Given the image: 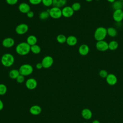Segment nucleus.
<instances>
[{
	"instance_id": "b1692460",
	"label": "nucleus",
	"mask_w": 123,
	"mask_h": 123,
	"mask_svg": "<svg viewBox=\"0 0 123 123\" xmlns=\"http://www.w3.org/2000/svg\"><path fill=\"white\" fill-rule=\"evenodd\" d=\"M118 43L115 40H112L108 43L109 49L111 50H115L118 48Z\"/></svg>"
},
{
	"instance_id": "e433bc0d",
	"label": "nucleus",
	"mask_w": 123,
	"mask_h": 123,
	"mask_svg": "<svg viewBox=\"0 0 123 123\" xmlns=\"http://www.w3.org/2000/svg\"><path fill=\"white\" fill-rule=\"evenodd\" d=\"M3 107H4L3 103L2 101L0 99V111H1V110L3 109Z\"/></svg>"
},
{
	"instance_id": "72a5a7b5",
	"label": "nucleus",
	"mask_w": 123,
	"mask_h": 123,
	"mask_svg": "<svg viewBox=\"0 0 123 123\" xmlns=\"http://www.w3.org/2000/svg\"><path fill=\"white\" fill-rule=\"evenodd\" d=\"M5 0L6 3L10 5H13L16 4L18 1V0Z\"/></svg>"
},
{
	"instance_id": "dca6fc26",
	"label": "nucleus",
	"mask_w": 123,
	"mask_h": 123,
	"mask_svg": "<svg viewBox=\"0 0 123 123\" xmlns=\"http://www.w3.org/2000/svg\"><path fill=\"white\" fill-rule=\"evenodd\" d=\"M82 117L86 120H89L92 117V112L88 108H84L81 111Z\"/></svg>"
},
{
	"instance_id": "cd10ccee",
	"label": "nucleus",
	"mask_w": 123,
	"mask_h": 123,
	"mask_svg": "<svg viewBox=\"0 0 123 123\" xmlns=\"http://www.w3.org/2000/svg\"><path fill=\"white\" fill-rule=\"evenodd\" d=\"M71 7L72 8L74 12H76V11H78L81 9V5L79 2H75L72 5Z\"/></svg>"
},
{
	"instance_id": "6e6552de",
	"label": "nucleus",
	"mask_w": 123,
	"mask_h": 123,
	"mask_svg": "<svg viewBox=\"0 0 123 123\" xmlns=\"http://www.w3.org/2000/svg\"><path fill=\"white\" fill-rule=\"evenodd\" d=\"M96 49L100 51H105L109 49L108 43L104 40L98 41L96 43Z\"/></svg>"
},
{
	"instance_id": "4be33fe9",
	"label": "nucleus",
	"mask_w": 123,
	"mask_h": 123,
	"mask_svg": "<svg viewBox=\"0 0 123 123\" xmlns=\"http://www.w3.org/2000/svg\"><path fill=\"white\" fill-rule=\"evenodd\" d=\"M107 35L111 37H115L117 35V30L113 27H109L107 28Z\"/></svg>"
},
{
	"instance_id": "f704fd0d",
	"label": "nucleus",
	"mask_w": 123,
	"mask_h": 123,
	"mask_svg": "<svg viewBox=\"0 0 123 123\" xmlns=\"http://www.w3.org/2000/svg\"><path fill=\"white\" fill-rule=\"evenodd\" d=\"M26 16L28 18H32L34 17V13L33 12L30 11L29 12H28L27 13H26Z\"/></svg>"
},
{
	"instance_id": "423d86ee",
	"label": "nucleus",
	"mask_w": 123,
	"mask_h": 123,
	"mask_svg": "<svg viewBox=\"0 0 123 123\" xmlns=\"http://www.w3.org/2000/svg\"><path fill=\"white\" fill-rule=\"evenodd\" d=\"M53 59L50 56H46L44 57L41 61V63L43 66V68L48 69L50 68L53 63Z\"/></svg>"
},
{
	"instance_id": "bb28decb",
	"label": "nucleus",
	"mask_w": 123,
	"mask_h": 123,
	"mask_svg": "<svg viewBox=\"0 0 123 123\" xmlns=\"http://www.w3.org/2000/svg\"><path fill=\"white\" fill-rule=\"evenodd\" d=\"M49 17H50L49 14V12L47 11H43V12H41L39 15V18L42 20H46Z\"/></svg>"
},
{
	"instance_id": "58836bf2",
	"label": "nucleus",
	"mask_w": 123,
	"mask_h": 123,
	"mask_svg": "<svg viewBox=\"0 0 123 123\" xmlns=\"http://www.w3.org/2000/svg\"><path fill=\"white\" fill-rule=\"evenodd\" d=\"M108 2L110 3H113L114 1H115L116 0H107Z\"/></svg>"
},
{
	"instance_id": "39448f33",
	"label": "nucleus",
	"mask_w": 123,
	"mask_h": 123,
	"mask_svg": "<svg viewBox=\"0 0 123 123\" xmlns=\"http://www.w3.org/2000/svg\"><path fill=\"white\" fill-rule=\"evenodd\" d=\"M49 12L50 17L55 19H59L62 16V10L60 8L56 7L53 6L51 8L49 9Z\"/></svg>"
},
{
	"instance_id": "f8f14e48",
	"label": "nucleus",
	"mask_w": 123,
	"mask_h": 123,
	"mask_svg": "<svg viewBox=\"0 0 123 123\" xmlns=\"http://www.w3.org/2000/svg\"><path fill=\"white\" fill-rule=\"evenodd\" d=\"M15 43L14 40L12 37L5 38L2 41V45L6 48H10L12 47Z\"/></svg>"
},
{
	"instance_id": "7ed1b4c3",
	"label": "nucleus",
	"mask_w": 123,
	"mask_h": 123,
	"mask_svg": "<svg viewBox=\"0 0 123 123\" xmlns=\"http://www.w3.org/2000/svg\"><path fill=\"white\" fill-rule=\"evenodd\" d=\"M107 35V28L103 26H100L95 30L94 34V37L95 39L98 41L104 40Z\"/></svg>"
},
{
	"instance_id": "4c0bfd02",
	"label": "nucleus",
	"mask_w": 123,
	"mask_h": 123,
	"mask_svg": "<svg viewBox=\"0 0 123 123\" xmlns=\"http://www.w3.org/2000/svg\"><path fill=\"white\" fill-rule=\"evenodd\" d=\"M92 123H100V122L98 121V120H94Z\"/></svg>"
},
{
	"instance_id": "ddd939ff",
	"label": "nucleus",
	"mask_w": 123,
	"mask_h": 123,
	"mask_svg": "<svg viewBox=\"0 0 123 123\" xmlns=\"http://www.w3.org/2000/svg\"><path fill=\"white\" fill-rule=\"evenodd\" d=\"M106 81L108 84L110 86H114L117 82L116 76L113 74H109L106 78Z\"/></svg>"
},
{
	"instance_id": "2eb2a0df",
	"label": "nucleus",
	"mask_w": 123,
	"mask_h": 123,
	"mask_svg": "<svg viewBox=\"0 0 123 123\" xmlns=\"http://www.w3.org/2000/svg\"><path fill=\"white\" fill-rule=\"evenodd\" d=\"M30 7L28 4L25 2L20 3L18 6L19 11L22 13H27L30 10Z\"/></svg>"
},
{
	"instance_id": "c9c22d12",
	"label": "nucleus",
	"mask_w": 123,
	"mask_h": 123,
	"mask_svg": "<svg viewBox=\"0 0 123 123\" xmlns=\"http://www.w3.org/2000/svg\"><path fill=\"white\" fill-rule=\"evenodd\" d=\"M36 67L37 69L39 70V69H41L43 68V66L42 65L41 62H38L37 63V64L36 65Z\"/></svg>"
},
{
	"instance_id": "6ab92c4d",
	"label": "nucleus",
	"mask_w": 123,
	"mask_h": 123,
	"mask_svg": "<svg viewBox=\"0 0 123 123\" xmlns=\"http://www.w3.org/2000/svg\"><path fill=\"white\" fill-rule=\"evenodd\" d=\"M67 3V0H53L52 5L54 7L61 8L64 7Z\"/></svg>"
},
{
	"instance_id": "2f4dec72",
	"label": "nucleus",
	"mask_w": 123,
	"mask_h": 123,
	"mask_svg": "<svg viewBox=\"0 0 123 123\" xmlns=\"http://www.w3.org/2000/svg\"><path fill=\"white\" fill-rule=\"evenodd\" d=\"M16 81L18 83H22L24 82L25 81V76L23 75L20 74L16 79Z\"/></svg>"
},
{
	"instance_id": "f3484780",
	"label": "nucleus",
	"mask_w": 123,
	"mask_h": 123,
	"mask_svg": "<svg viewBox=\"0 0 123 123\" xmlns=\"http://www.w3.org/2000/svg\"><path fill=\"white\" fill-rule=\"evenodd\" d=\"M29 111L30 113L34 115H37L41 113L42 109L40 106L37 105L31 106L29 109Z\"/></svg>"
},
{
	"instance_id": "473e14b6",
	"label": "nucleus",
	"mask_w": 123,
	"mask_h": 123,
	"mask_svg": "<svg viewBox=\"0 0 123 123\" xmlns=\"http://www.w3.org/2000/svg\"><path fill=\"white\" fill-rule=\"evenodd\" d=\"M30 3L32 5H38L41 3L42 0H28Z\"/></svg>"
},
{
	"instance_id": "c756f323",
	"label": "nucleus",
	"mask_w": 123,
	"mask_h": 123,
	"mask_svg": "<svg viewBox=\"0 0 123 123\" xmlns=\"http://www.w3.org/2000/svg\"><path fill=\"white\" fill-rule=\"evenodd\" d=\"M108 74H109L108 72L106 70L104 69L101 70L99 72V75L100 76V77H101L102 78H106L107 75H108Z\"/></svg>"
},
{
	"instance_id": "4468645a",
	"label": "nucleus",
	"mask_w": 123,
	"mask_h": 123,
	"mask_svg": "<svg viewBox=\"0 0 123 123\" xmlns=\"http://www.w3.org/2000/svg\"><path fill=\"white\" fill-rule=\"evenodd\" d=\"M89 52V46L85 44L81 45L78 49V52L82 56H86L88 54Z\"/></svg>"
},
{
	"instance_id": "5701e85b",
	"label": "nucleus",
	"mask_w": 123,
	"mask_h": 123,
	"mask_svg": "<svg viewBox=\"0 0 123 123\" xmlns=\"http://www.w3.org/2000/svg\"><path fill=\"white\" fill-rule=\"evenodd\" d=\"M20 74L19 70L17 69H12L9 73V77L12 79H16Z\"/></svg>"
},
{
	"instance_id": "0eeeda50",
	"label": "nucleus",
	"mask_w": 123,
	"mask_h": 123,
	"mask_svg": "<svg viewBox=\"0 0 123 123\" xmlns=\"http://www.w3.org/2000/svg\"><path fill=\"white\" fill-rule=\"evenodd\" d=\"M29 29L27 24L22 23L18 25L15 28V32L18 35H22L27 33Z\"/></svg>"
},
{
	"instance_id": "9d476101",
	"label": "nucleus",
	"mask_w": 123,
	"mask_h": 123,
	"mask_svg": "<svg viewBox=\"0 0 123 123\" xmlns=\"http://www.w3.org/2000/svg\"><path fill=\"white\" fill-rule=\"evenodd\" d=\"M112 18L114 21L117 23L121 22L123 20V10L122 9L114 11Z\"/></svg>"
},
{
	"instance_id": "393cba45",
	"label": "nucleus",
	"mask_w": 123,
	"mask_h": 123,
	"mask_svg": "<svg viewBox=\"0 0 123 123\" xmlns=\"http://www.w3.org/2000/svg\"><path fill=\"white\" fill-rule=\"evenodd\" d=\"M30 51L35 54H38L41 52L40 47L37 44L33 45L30 47Z\"/></svg>"
},
{
	"instance_id": "aec40b11",
	"label": "nucleus",
	"mask_w": 123,
	"mask_h": 123,
	"mask_svg": "<svg viewBox=\"0 0 123 123\" xmlns=\"http://www.w3.org/2000/svg\"><path fill=\"white\" fill-rule=\"evenodd\" d=\"M37 37L35 36L32 35L29 36L26 39V42L30 46L37 44Z\"/></svg>"
},
{
	"instance_id": "f03ea898",
	"label": "nucleus",
	"mask_w": 123,
	"mask_h": 123,
	"mask_svg": "<svg viewBox=\"0 0 123 123\" xmlns=\"http://www.w3.org/2000/svg\"><path fill=\"white\" fill-rule=\"evenodd\" d=\"M14 62V57L11 53H5L1 58V63L4 67H9L12 66Z\"/></svg>"
},
{
	"instance_id": "1a4fd4ad",
	"label": "nucleus",
	"mask_w": 123,
	"mask_h": 123,
	"mask_svg": "<svg viewBox=\"0 0 123 123\" xmlns=\"http://www.w3.org/2000/svg\"><path fill=\"white\" fill-rule=\"evenodd\" d=\"M62 15L65 18H70L72 17L74 13V11L73 10L71 6H64L62 9Z\"/></svg>"
},
{
	"instance_id": "7c9ffc66",
	"label": "nucleus",
	"mask_w": 123,
	"mask_h": 123,
	"mask_svg": "<svg viewBox=\"0 0 123 123\" xmlns=\"http://www.w3.org/2000/svg\"><path fill=\"white\" fill-rule=\"evenodd\" d=\"M41 3L46 7H49L52 5L53 0H42Z\"/></svg>"
},
{
	"instance_id": "79ce46f5",
	"label": "nucleus",
	"mask_w": 123,
	"mask_h": 123,
	"mask_svg": "<svg viewBox=\"0 0 123 123\" xmlns=\"http://www.w3.org/2000/svg\"><path fill=\"white\" fill-rule=\"evenodd\" d=\"M86 123V122H85V123Z\"/></svg>"
},
{
	"instance_id": "20e7f679",
	"label": "nucleus",
	"mask_w": 123,
	"mask_h": 123,
	"mask_svg": "<svg viewBox=\"0 0 123 123\" xmlns=\"http://www.w3.org/2000/svg\"><path fill=\"white\" fill-rule=\"evenodd\" d=\"M20 74L24 76L30 75L33 72V68L32 66L29 64H22L19 69Z\"/></svg>"
},
{
	"instance_id": "a19ab883",
	"label": "nucleus",
	"mask_w": 123,
	"mask_h": 123,
	"mask_svg": "<svg viewBox=\"0 0 123 123\" xmlns=\"http://www.w3.org/2000/svg\"><path fill=\"white\" fill-rule=\"evenodd\" d=\"M122 3H123V0L122 1Z\"/></svg>"
},
{
	"instance_id": "c03bdc74",
	"label": "nucleus",
	"mask_w": 123,
	"mask_h": 123,
	"mask_svg": "<svg viewBox=\"0 0 123 123\" xmlns=\"http://www.w3.org/2000/svg\"><path fill=\"white\" fill-rule=\"evenodd\" d=\"M97 0V1H98V0Z\"/></svg>"
},
{
	"instance_id": "ea45409f",
	"label": "nucleus",
	"mask_w": 123,
	"mask_h": 123,
	"mask_svg": "<svg viewBox=\"0 0 123 123\" xmlns=\"http://www.w3.org/2000/svg\"><path fill=\"white\" fill-rule=\"evenodd\" d=\"M87 2H91L93 0H85Z\"/></svg>"
},
{
	"instance_id": "37998d69",
	"label": "nucleus",
	"mask_w": 123,
	"mask_h": 123,
	"mask_svg": "<svg viewBox=\"0 0 123 123\" xmlns=\"http://www.w3.org/2000/svg\"><path fill=\"white\" fill-rule=\"evenodd\" d=\"M120 0V1H122L123 0Z\"/></svg>"
},
{
	"instance_id": "412c9836",
	"label": "nucleus",
	"mask_w": 123,
	"mask_h": 123,
	"mask_svg": "<svg viewBox=\"0 0 123 123\" xmlns=\"http://www.w3.org/2000/svg\"><path fill=\"white\" fill-rule=\"evenodd\" d=\"M112 8L114 11L122 9L123 8L122 1L119 0H116L115 1L112 3Z\"/></svg>"
},
{
	"instance_id": "f257e3e1",
	"label": "nucleus",
	"mask_w": 123,
	"mask_h": 123,
	"mask_svg": "<svg viewBox=\"0 0 123 123\" xmlns=\"http://www.w3.org/2000/svg\"><path fill=\"white\" fill-rule=\"evenodd\" d=\"M31 46L26 42H22L16 46V52L21 56H25L28 54L30 51Z\"/></svg>"
},
{
	"instance_id": "c85d7f7f",
	"label": "nucleus",
	"mask_w": 123,
	"mask_h": 123,
	"mask_svg": "<svg viewBox=\"0 0 123 123\" xmlns=\"http://www.w3.org/2000/svg\"><path fill=\"white\" fill-rule=\"evenodd\" d=\"M7 91V88L4 84H0V95H3L6 94Z\"/></svg>"
},
{
	"instance_id": "9b49d317",
	"label": "nucleus",
	"mask_w": 123,
	"mask_h": 123,
	"mask_svg": "<svg viewBox=\"0 0 123 123\" xmlns=\"http://www.w3.org/2000/svg\"><path fill=\"white\" fill-rule=\"evenodd\" d=\"M37 85V80L33 78L28 79L25 82V86L29 90H33L35 89Z\"/></svg>"
},
{
	"instance_id": "a878e982",
	"label": "nucleus",
	"mask_w": 123,
	"mask_h": 123,
	"mask_svg": "<svg viewBox=\"0 0 123 123\" xmlns=\"http://www.w3.org/2000/svg\"><path fill=\"white\" fill-rule=\"evenodd\" d=\"M67 37L63 34H59L56 37V40L59 43L62 44L66 41Z\"/></svg>"
},
{
	"instance_id": "a211bd4d",
	"label": "nucleus",
	"mask_w": 123,
	"mask_h": 123,
	"mask_svg": "<svg viewBox=\"0 0 123 123\" xmlns=\"http://www.w3.org/2000/svg\"><path fill=\"white\" fill-rule=\"evenodd\" d=\"M66 42L70 46H74L77 43V39L74 36L71 35L67 37Z\"/></svg>"
}]
</instances>
